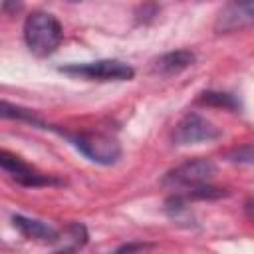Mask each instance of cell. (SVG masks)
<instances>
[{
    "mask_svg": "<svg viewBox=\"0 0 254 254\" xmlns=\"http://www.w3.org/2000/svg\"><path fill=\"white\" fill-rule=\"evenodd\" d=\"M165 212H167L169 218L175 220V222H187V220L190 218V210H189V206H187V202H185V196H181V194H175V196L167 198V202H165Z\"/></svg>",
    "mask_w": 254,
    "mask_h": 254,
    "instance_id": "8fae6325",
    "label": "cell"
},
{
    "mask_svg": "<svg viewBox=\"0 0 254 254\" xmlns=\"http://www.w3.org/2000/svg\"><path fill=\"white\" fill-rule=\"evenodd\" d=\"M200 103L212 105V107H224V109H238V101L224 91H202L198 97Z\"/></svg>",
    "mask_w": 254,
    "mask_h": 254,
    "instance_id": "7c38bea8",
    "label": "cell"
},
{
    "mask_svg": "<svg viewBox=\"0 0 254 254\" xmlns=\"http://www.w3.org/2000/svg\"><path fill=\"white\" fill-rule=\"evenodd\" d=\"M192 64H194V54L190 50H173L161 54L151 62V73L159 77H173L189 69Z\"/></svg>",
    "mask_w": 254,
    "mask_h": 254,
    "instance_id": "ba28073f",
    "label": "cell"
},
{
    "mask_svg": "<svg viewBox=\"0 0 254 254\" xmlns=\"http://www.w3.org/2000/svg\"><path fill=\"white\" fill-rule=\"evenodd\" d=\"M222 196H228V190H224L220 187H214L210 183L200 185V187L187 192V198H194V200H216V198H222Z\"/></svg>",
    "mask_w": 254,
    "mask_h": 254,
    "instance_id": "4fadbf2b",
    "label": "cell"
},
{
    "mask_svg": "<svg viewBox=\"0 0 254 254\" xmlns=\"http://www.w3.org/2000/svg\"><path fill=\"white\" fill-rule=\"evenodd\" d=\"M218 137H220V129L198 113H187L175 125V131H173L175 145L208 143V141H214Z\"/></svg>",
    "mask_w": 254,
    "mask_h": 254,
    "instance_id": "5b68a950",
    "label": "cell"
},
{
    "mask_svg": "<svg viewBox=\"0 0 254 254\" xmlns=\"http://www.w3.org/2000/svg\"><path fill=\"white\" fill-rule=\"evenodd\" d=\"M216 175V165L210 159H189L181 165H177L175 169L167 171V175L163 177V185L169 189H185V190H192L200 185H206L212 181V177Z\"/></svg>",
    "mask_w": 254,
    "mask_h": 254,
    "instance_id": "3957f363",
    "label": "cell"
},
{
    "mask_svg": "<svg viewBox=\"0 0 254 254\" xmlns=\"http://www.w3.org/2000/svg\"><path fill=\"white\" fill-rule=\"evenodd\" d=\"M228 157H230V161H236V163H254V147L252 145L240 147V149L232 151Z\"/></svg>",
    "mask_w": 254,
    "mask_h": 254,
    "instance_id": "5bb4252c",
    "label": "cell"
},
{
    "mask_svg": "<svg viewBox=\"0 0 254 254\" xmlns=\"http://www.w3.org/2000/svg\"><path fill=\"white\" fill-rule=\"evenodd\" d=\"M12 224L28 240H36V242H42V244H56V242H60L58 230L48 226L42 220L28 218V216H22V214H14L12 216Z\"/></svg>",
    "mask_w": 254,
    "mask_h": 254,
    "instance_id": "9c48e42d",
    "label": "cell"
},
{
    "mask_svg": "<svg viewBox=\"0 0 254 254\" xmlns=\"http://www.w3.org/2000/svg\"><path fill=\"white\" fill-rule=\"evenodd\" d=\"M64 38L60 20L50 12H32L24 22V40L34 56L46 58L54 54Z\"/></svg>",
    "mask_w": 254,
    "mask_h": 254,
    "instance_id": "6da1fadb",
    "label": "cell"
},
{
    "mask_svg": "<svg viewBox=\"0 0 254 254\" xmlns=\"http://www.w3.org/2000/svg\"><path fill=\"white\" fill-rule=\"evenodd\" d=\"M0 167L4 169V173H8V177L12 181H16L22 187H48V185H60L62 181L52 177V175H44L40 171H36L34 167H30L28 163H24L20 157H16L14 153L2 149L0 151Z\"/></svg>",
    "mask_w": 254,
    "mask_h": 254,
    "instance_id": "8992f818",
    "label": "cell"
},
{
    "mask_svg": "<svg viewBox=\"0 0 254 254\" xmlns=\"http://www.w3.org/2000/svg\"><path fill=\"white\" fill-rule=\"evenodd\" d=\"M252 26H254V2H230L218 12L214 20V30L218 34H230Z\"/></svg>",
    "mask_w": 254,
    "mask_h": 254,
    "instance_id": "52a82bcc",
    "label": "cell"
},
{
    "mask_svg": "<svg viewBox=\"0 0 254 254\" xmlns=\"http://www.w3.org/2000/svg\"><path fill=\"white\" fill-rule=\"evenodd\" d=\"M145 248H147L145 242H129V244H123V246H119L117 250H113V252H109V254H139V252H143Z\"/></svg>",
    "mask_w": 254,
    "mask_h": 254,
    "instance_id": "9a60e30c",
    "label": "cell"
},
{
    "mask_svg": "<svg viewBox=\"0 0 254 254\" xmlns=\"http://www.w3.org/2000/svg\"><path fill=\"white\" fill-rule=\"evenodd\" d=\"M60 71L93 79V81H129L135 75V69L121 60H97L85 64H69L60 67Z\"/></svg>",
    "mask_w": 254,
    "mask_h": 254,
    "instance_id": "277c9868",
    "label": "cell"
},
{
    "mask_svg": "<svg viewBox=\"0 0 254 254\" xmlns=\"http://www.w3.org/2000/svg\"><path fill=\"white\" fill-rule=\"evenodd\" d=\"M244 212H246L248 218L254 220V200H246V204H244Z\"/></svg>",
    "mask_w": 254,
    "mask_h": 254,
    "instance_id": "2e32d148",
    "label": "cell"
},
{
    "mask_svg": "<svg viewBox=\"0 0 254 254\" xmlns=\"http://www.w3.org/2000/svg\"><path fill=\"white\" fill-rule=\"evenodd\" d=\"M60 242H62V246L54 254H75L87 242V230H85V226L81 222L67 224L65 230H64V236H60Z\"/></svg>",
    "mask_w": 254,
    "mask_h": 254,
    "instance_id": "30bf717a",
    "label": "cell"
},
{
    "mask_svg": "<svg viewBox=\"0 0 254 254\" xmlns=\"http://www.w3.org/2000/svg\"><path fill=\"white\" fill-rule=\"evenodd\" d=\"M65 137L83 157L97 165H115L121 157V145L115 137L101 131H79V133H64Z\"/></svg>",
    "mask_w": 254,
    "mask_h": 254,
    "instance_id": "7a4b0ae2",
    "label": "cell"
}]
</instances>
